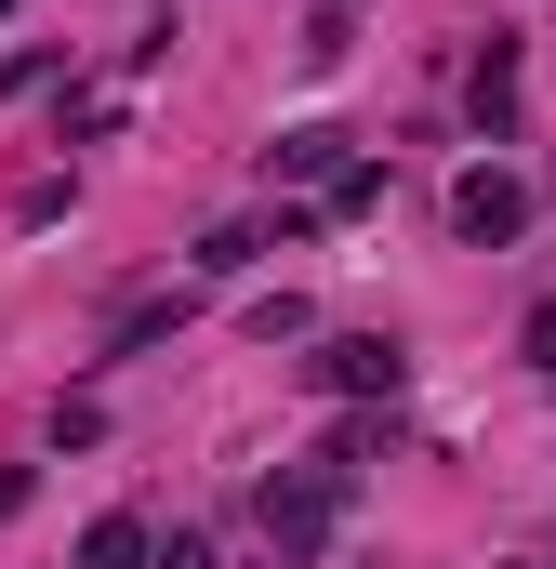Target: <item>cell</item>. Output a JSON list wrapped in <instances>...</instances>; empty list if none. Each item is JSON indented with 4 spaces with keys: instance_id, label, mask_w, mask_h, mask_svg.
<instances>
[{
    "instance_id": "6da1fadb",
    "label": "cell",
    "mask_w": 556,
    "mask_h": 569,
    "mask_svg": "<svg viewBox=\"0 0 556 569\" xmlns=\"http://www.w3.org/2000/svg\"><path fill=\"white\" fill-rule=\"evenodd\" d=\"M345 490H358V463H331V450H318V463H291V477H266V490H252V517H266V543H278V557L305 569L318 543H331Z\"/></svg>"
},
{
    "instance_id": "7a4b0ae2",
    "label": "cell",
    "mask_w": 556,
    "mask_h": 569,
    "mask_svg": "<svg viewBox=\"0 0 556 569\" xmlns=\"http://www.w3.org/2000/svg\"><path fill=\"white\" fill-rule=\"evenodd\" d=\"M517 226H530V186H517V172H490V159H477V172H464V186H450V239H464V252H504V239H517Z\"/></svg>"
},
{
    "instance_id": "3957f363",
    "label": "cell",
    "mask_w": 556,
    "mask_h": 569,
    "mask_svg": "<svg viewBox=\"0 0 556 569\" xmlns=\"http://www.w3.org/2000/svg\"><path fill=\"white\" fill-rule=\"evenodd\" d=\"M398 371H411V358H398L385 331H331V345L305 358V385H318V398H398Z\"/></svg>"
},
{
    "instance_id": "277c9868",
    "label": "cell",
    "mask_w": 556,
    "mask_h": 569,
    "mask_svg": "<svg viewBox=\"0 0 556 569\" xmlns=\"http://www.w3.org/2000/svg\"><path fill=\"white\" fill-rule=\"evenodd\" d=\"M517 53H530V40H517V27H490V40H477V67H464V120H477L490 146L517 133Z\"/></svg>"
},
{
    "instance_id": "5b68a950",
    "label": "cell",
    "mask_w": 556,
    "mask_h": 569,
    "mask_svg": "<svg viewBox=\"0 0 556 569\" xmlns=\"http://www.w3.org/2000/svg\"><path fill=\"white\" fill-rule=\"evenodd\" d=\"M266 172H278V186H318V199H331V172H345V133H331V120H291V133L266 146Z\"/></svg>"
},
{
    "instance_id": "8992f818",
    "label": "cell",
    "mask_w": 556,
    "mask_h": 569,
    "mask_svg": "<svg viewBox=\"0 0 556 569\" xmlns=\"http://www.w3.org/2000/svg\"><path fill=\"white\" fill-rule=\"evenodd\" d=\"M80 569H159V530L146 517H93L80 530Z\"/></svg>"
},
{
    "instance_id": "52a82bcc",
    "label": "cell",
    "mask_w": 556,
    "mask_h": 569,
    "mask_svg": "<svg viewBox=\"0 0 556 569\" xmlns=\"http://www.w3.org/2000/svg\"><path fill=\"white\" fill-rule=\"evenodd\" d=\"M358 212H385V159H345L331 199H318V226H358Z\"/></svg>"
},
{
    "instance_id": "ba28073f",
    "label": "cell",
    "mask_w": 556,
    "mask_h": 569,
    "mask_svg": "<svg viewBox=\"0 0 556 569\" xmlns=\"http://www.w3.org/2000/svg\"><path fill=\"white\" fill-rule=\"evenodd\" d=\"M345 40H358V13H345V0H318V13H305V67H345Z\"/></svg>"
},
{
    "instance_id": "9c48e42d",
    "label": "cell",
    "mask_w": 556,
    "mask_h": 569,
    "mask_svg": "<svg viewBox=\"0 0 556 569\" xmlns=\"http://www.w3.org/2000/svg\"><path fill=\"white\" fill-rule=\"evenodd\" d=\"M252 252H266V226H212V239H199V279H239Z\"/></svg>"
},
{
    "instance_id": "30bf717a",
    "label": "cell",
    "mask_w": 556,
    "mask_h": 569,
    "mask_svg": "<svg viewBox=\"0 0 556 569\" xmlns=\"http://www.w3.org/2000/svg\"><path fill=\"white\" fill-rule=\"evenodd\" d=\"M159 569H212V543H199V530H172V543H159Z\"/></svg>"
},
{
    "instance_id": "8fae6325",
    "label": "cell",
    "mask_w": 556,
    "mask_h": 569,
    "mask_svg": "<svg viewBox=\"0 0 556 569\" xmlns=\"http://www.w3.org/2000/svg\"><path fill=\"white\" fill-rule=\"evenodd\" d=\"M530 371H556V305H530Z\"/></svg>"
},
{
    "instance_id": "7c38bea8",
    "label": "cell",
    "mask_w": 556,
    "mask_h": 569,
    "mask_svg": "<svg viewBox=\"0 0 556 569\" xmlns=\"http://www.w3.org/2000/svg\"><path fill=\"white\" fill-rule=\"evenodd\" d=\"M13 503H27V463H0V517H13Z\"/></svg>"
},
{
    "instance_id": "4fadbf2b",
    "label": "cell",
    "mask_w": 556,
    "mask_h": 569,
    "mask_svg": "<svg viewBox=\"0 0 556 569\" xmlns=\"http://www.w3.org/2000/svg\"><path fill=\"white\" fill-rule=\"evenodd\" d=\"M0 13H13V0H0Z\"/></svg>"
}]
</instances>
